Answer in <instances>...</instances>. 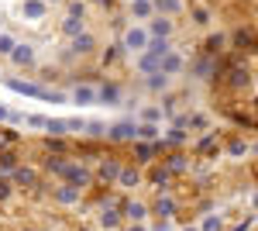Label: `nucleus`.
I'll list each match as a JSON object with an SVG mask.
<instances>
[{
	"mask_svg": "<svg viewBox=\"0 0 258 231\" xmlns=\"http://www.w3.org/2000/svg\"><path fill=\"white\" fill-rule=\"evenodd\" d=\"M62 183H69V187H76V190H86V187H93V173L86 169V166H80V162H66L59 173Z\"/></svg>",
	"mask_w": 258,
	"mask_h": 231,
	"instance_id": "nucleus-1",
	"label": "nucleus"
},
{
	"mask_svg": "<svg viewBox=\"0 0 258 231\" xmlns=\"http://www.w3.org/2000/svg\"><path fill=\"white\" fill-rule=\"evenodd\" d=\"M120 49H124V52H135V56L145 52V49H148V31H145V28H127V31H124V41H120Z\"/></svg>",
	"mask_w": 258,
	"mask_h": 231,
	"instance_id": "nucleus-2",
	"label": "nucleus"
},
{
	"mask_svg": "<svg viewBox=\"0 0 258 231\" xmlns=\"http://www.w3.org/2000/svg\"><path fill=\"white\" fill-rule=\"evenodd\" d=\"M38 169H31V166H14V169H11V183H14V187H24V190H35V187H38Z\"/></svg>",
	"mask_w": 258,
	"mask_h": 231,
	"instance_id": "nucleus-3",
	"label": "nucleus"
},
{
	"mask_svg": "<svg viewBox=\"0 0 258 231\" xmlns=\"http://www.w3.org/2000/svg\"><path fill=\"white\" fill-rule=\"evenodd\" d=\"M103 135H107V142H135V138H138V124H135V121H117V124L107 128Z\"/></svg>",
	"mask_w": 258,
	"mask_h": 231,
	"instance_id": "nucleus-4",
	"label": "nucleus"
},
{
	"mask_svg": "<svg viewBox=\"0 0 258 231\" xmlns=\"http://www.w3.org/2000/svg\"><path fill=\"white\" fill-rule=\"evenodd\" d=\"M182 69H186V59L179 56V52H172V49H169V52H165V56L159 59V73L162 76H179V73H182Z\"/></svg>",
	"mask_w": 258,
	"mask_h": 231,
	"instance_id": "nucleus-5",
	"label": "nucleus"
},
{
	"mask_svg": "<svg viewBox=\"0 0 258 231\" xmlns=\"http://www.w3.org/2000/svg\"><path fill=\"white\" fill-rule=\"evenodd\" d=\"M69 100H73L76 107H93V104H97V86H90V83H80V86H73Z\"/></svg>",
	"mask_w": 258,
	"mask_h": 231,
	"instance_id": "nucleus-6",
	"label": "nucleus"
},
{
	"mask_svg": "<svg viewBox=\"0 0 258 231\" xmlns=\"http://www.w3.org/2000/svg\"><path fill=\"white\" fill-rule=\"evenodd\" d=\"M80 193L83 190L69 187V183H62V187H55V190H52V200H55L59 207H73V204H80Z\"/></svg>",
	"mask_w": 258,
	"mask_h": 231,
	"instance_id": "nucleus-7",
	"label": "nucleus"
},
{
	"mask_svg": "<svg viewBox=\"0 0 258 231\" xmlns=\"http://www.w3.org/2000/svg\"><path fill=\"white\" fill-rule=\"evenodd\" d=\"M114 183L124 187V190H135V187H141V169L138 166H120V173H117Z\"/></svg>",
	"mask_w": 258,
	"mask_h": 231,
	"instance_id": "nucleus-8",
	"label": "nucleus"
},
{
	"mask_svg": "<svg viewBox=\"0 0 258 231\" xmlns=\"http://www.w3.org/2000/svg\"><path fill=\"white\" fill-rule=\"evenodd\" d=\"M120 86L117 83H107V86H97V104H103V107H117L120 104Z\"/></svg>",
	"mask_w": 258,
	"mask_h": 231,
	"instance_id": "nucleus-9",
	"label": "nucleus"
},
{
	"mask_svg": "<svg viewBox=\"0 0 258 231\" xmlns=\"http://www.w3.org/2000/svg\"><path fill=\"white\" fill-rule=\"evenodd\" d=\"M11 62L21 66V69H24V66H35V49H31V45H14V49H11Z\"/></svg>",
	"mask_w": 258,
	"mask_h": 231,
	"instance_id": "nucleus-10",
	"label": "nucleus"
},
{
	"mask_svg": "<svg viewBox=\"0 0 258 231\" xmlns=\"http://www.w3.org/2000/svg\"><path fill=\"white\" fill-rule=\"evenodd\" d=\"M93 49H97V38H93L86 28H83L80 35H73V52H80V56H90Z\"/></svg>",
	"mask_w": 258,
	"mask_h": 231,
	"instance_id": "nucleus-11",
	"label": "nucleus"
},
{
	"mask_svg": "<svg viewBox=\"0 0 258 231\" xmlns=\"http://www.w3.org/2000/svg\"><path fill=\"white\" fill-rule=\"evenodd\" d=\"M148 214H155V217H172V214H176V200H172L169 193H162L159 200L148 207Z\"/></svg>",
	"mask_w": 258,
	"mask_h": 231,
	"instance_id": "nucleus-12",
	"label": "nucleus"
},
{
	"mask_svg": "<svg viewBox=\"0 0 258 231\" xmlns=\"http://www.w3.org/2000/svg\"><path fill=\"white\" fill-rule=\"evenodd\" d=\"M120 173V162L117 159H100V166H97V176L103 179V183H114Z\"/></svg>",
	"mask_w": 258,
	"mask_h": 231,
	"instance_id": "nucleus-13",
	"label": "nucleus"
},
{
	"mask_svg": "<svg viewBox=\"0 0 258 231\" xmlns=\"http://www.w3.org/2000/svg\"><path fill=\"white\" fill-rule=\"evenodd\" d=\"M100 228L103 231H117L120 228V214L114 211V204H103V211H100Z\"/></svg>",
	"mask_w": 258,
	"mask_h": 231,
	"instance_id": "nucleus-14",
	"label": "nucleus"
},
{
	"mask_svg": "<svg viewBox=\"0 0 258 231\" xmlns=\"http://www.w3.org/2000/svg\"><path fill=\"white\" fill-rule=\"evenodd\" d=\"M145 31H148V38H169V35H172V21L169 18H155Z\"/></svg>",
	"mask_w": 258,
	"mask_h": 231,
	"instance_id": "nucleus-15",
	"label": "nucleus"
},
{
	"mask_svg": "<svg viewBox=\"0 0 258 231\" xmlns=\"http://www.w3.org/2000/svg\"><path fill=\"white\" fill-rule=\"evenodd\" d=\"M21 14H24L28 21H41L45 14H48V7H45V0H24Z\"/></svg>",
	"mask_w": 258,
	"mask_h": 231,
	"instance_id": "nucleus-16",
	"label": "nucleus"
},
{
	"mask_svg": "<svg viewBox=\"0 0 258 231\" xmlns=\"http://www.w3.org/2000/svg\"><path fill=\"white\" fill-rule=\"evenodd\" d=\"M152 155H155V142H141V138H135V162H152Z\"/></svg>",
	"mask_w": 258,
	"mask_h": 231,
	"instance_id": "nucleus-17",
	"label": "nucleus"
},
{
	"mask_svg": "<svg viewBox=\"0 0 258 231\" xmlns=\"http://www.w3.org/2000/svg\"><path fill=\"white\" fill-rule=\"evenodd\" d=\"M120 211H124V217H127V221H145V217H148V204L131 200V204H124Z\"/></svg>",
	"mask_w": 258,
	"mask_h": 231,
	"instance_id": "nucleus-18",
	"label": "nucleus"
},
{
	"mask_svg": "<svg viewBox=\"0 0 258 231\" xmlns=\"http://www.w3.org/2000/svg\"><path fill=\"white\" fill-rule=\"evenodd\" d=\"M45 131L52 138H66L69 135V121H66V117H48V121H45Z\"/></svg>",
	"mask_w": 258,
	"mask_h": 231,
	"instance_id": "nucleus-19",
	"label": "nucleus"
},
{
	"mask_svg": "<svg viewBox=\"0 0 258 231\" xmlns=\"http://www.w3.org/2000/svg\"><path fill=\"white\" fill-rule=\"evenodd\" d=\"M138 138H141V142H159L162 128L155 124V121H141V124H138Z\"/></svg>",
	"mask_w": 258,
	"mask_h": 231,
	"instance_id": "nucleus-20",
	"label": "nucleus"
},
{
	"mask_svg": "<svg viewBox=\"0 0 258 231\" xmlns=\"http://www.w3.org/2000/svg\"><path fill=\"white\" fill-rule=\"evenodd\" d=\"M214 73H217V62L214 59H200L197 62V79H210Z\"/></svg>",
	"mask_w": 258,
	"mask_h": 231,
	"instance_id": "nucleus-21",
	"label": "nucleus"
},
{
	"mask_svg": "<svg viewBox=\"0 0 258 231\" xmlns=\"http://www.w3.org/2000/svg\"><path fill=\"white\" fill-rule=\"evenodd\" d=\"M200 231H224V217H220V214H207V217L200 221Z\"/></svg>",
	"mask_w": 258,
	"mask_h": 231,
	"instance_id": "nucleus-22",
	"label": "nucleus"
},
{
	"mask_svg": "<svg viewBox=\"0 0 258 231\" xmlns=\"http://www.w3.org/2000/svg\"><path fill=\"white\" fill-rule=\"evenodd\" d=\"M182 124H189L193 131H207V128H210V117H207V114H189Z\"/></svg>",
	"mask_w": 258,
	"mask_h": 231,
	"instance_id": "nucleus-23",
	"label": "nucleus"
},
{
	"mask_svg": "<svg viewBox=\"0 0 258 231\" xmlns=\"http://www.w3.org/2000/svg\"><path fill=\"white\" fill-rule=\"evenodd\" d=\"M231 86H238V90L251 86V73H248V69H234V73H231Z\"/></svg>",
	"mask_w": 258,
	"mask_h": 231,
	"instance_id": "nucleus-24",
	"label": "nucleus"
},
{
	"mask_svg": "<svg viewBox=\"0 0 258 231\" xmlns=\"http://www.w3.org/2000/svg\"><path fill=\"white\" fill-rule=\"evenodd\" d=\"M131 11H135V18H152V0H131Z\"/></svg>",
	"mask_w": 258,
	"mask_h": 231,
	"instance_id": "nucleus-25",
	"label": "nucleus"
},
{
	"mask_svg": "<svg viewBox=\"0 0 258 231\" xmlns=\"http://www.w3.org/2000/svg\"><path fill=\"white\" fill-rule=\"evenodd\" d=\"M186 131H182V124H172V128H169V135H165V145H182V142H186Z\"/></svg>",
	"mask_w": 258,
	"mask_h": 231,
	"instance_id": "nucleus-26",
	"label": "nucleus"
},
{
	"mask_svg": "<svg viewBox=\"0 0 258 231\" xmlns=\"http://www.w3.org/2000/svg\"><path fill=\"white\" fill-rule=\"evenodd\" d=\"M62 31H66L69 38H73V35H80V31H83V21L76 18V14H69V18L62 21Z\"/></svg>",
	"mask_w": 258,
	"mask_h": 231,
	"instance_id": "nucleus-27",
	"label": "nucleus"
},
{
	"mask_svg": "<svg viewBox=\"0 0 258 231\" xmlns=\"http://www.w3.org/2000/svg\"><path fill=\"white\" fill-rule=\"evenodd\" d=\"M14 166H18V155L11 152V149H4V152H0V173H11Z\"/></svg>",
	"mask_w": 258,
	"mask_h": 231,
	"instance_id": "nucleus-28",
	"label": "nucleus"
},
{
	"mask_svg": "<svg viewBox=\"0 0 258 231\" xmlns=\"http://www.w3.org/2000/svg\"><path fill=\"white\" fill-rule=\"evenodd\" d=\"M165 86H169V76H162V73H152V76H148V90H155V94H162Z\"/></svg>",
	"mask_w": 258,
	"mask_h": 231,
	"instance_id": "nucleus-29",
	"label": "nucleus"
},
{
	"mask_svg": "<svg viewBox=\"0 0 258 231\" xmlns=\"http://www.w3.org/2000/svg\"><path fill=\"white\" fill-rule=\"evenodd\" d=\"M152 7L159 14H172V11H179V0H152Z\"/></svg>",
	"mask_w": 258,
	"mask_h": 231,
	"instance_id": "nucleus-30",
	"label": "nucleus"
},
{
	"mask_svg": "<svg viewBox=\"0 0 258 231\" xmlns=\"http://www.w3.org/2000/svg\"><path fill=\"white\" fill-rule=\"evenodd\" d=\"M165 169H169V173H182V169H186V155H169Z\"/></svg>",
	"mask_w": 258,
	"mask_h": 231,
	"instance_id": "nucleus-31",
	"label": "nucleus"
},
{
	"mask_svg": "<svg viewBox=\"0 0 258 231\" xmlns=\"http://www.w3.org/2000/svg\"><path fill=\"white\" fill-rule=\"evenodd\" d=\"M62 166H66V159H62V155H48V162H45V169H48L52 176H59Z\"/></svg>",
	"mask_w": 258,
	"mask_h": 231,
	"instance_id": "nucleus-32",
	"label": "nucleus"
},
{
	"mask_svg": "<svg viewBox=\"0 0 258 231\" xmlns=\"http://www.w3.org/2000/svg\"><path fill=\"white\" fill-rule=\"evenodd\" d=\"M103 131H107V128H103V124H100V121H86V124H83V135H93V138H103Z\"/></svg>",
	"mask_w": 258,
	"mask_h": 231,
	"instance_id": "nucleus-33",
	"label": "nucleus"
},
{
	"mask_svg": "<svg viewBox=\"0 0 258 231\" xmlns=\"http://www.w3.org/2000/svg\"><path fill=\"white\" fill-rule=\"evenodd\" d=\"M18 41H14V35H7V31H0V56H11V49H14Z\"/></svg>",
	"mask_w": 258,
	"mask_h": 231,
	"instance_id": "nucleus-34",
	"label": "nucleus"
},
{
	"mask_svg": "<svg viewBox=\"0 0 258 231\" xmlns=\"http://www.w3.org/2000/svg\"><path fill=\"white\" fill-rule=\"evenodd\" d=\"M21 121H24L28 128H45V121H48V117H41V114H24Z\"/></svg>",
	"mask_w": 258,
	"mask_h": 231,
	"instance_id": "nucleus-35",
	"label": "nucleus"
},
{
	"mask_svg": "<svg viewBox=\"0 0 258 231\" xmlns=\"http://www.w3.org/2000/svg\"><path fill=\"white\" fill-rule=\"evenodd\" d=\"M141 121H155V124H159L162 121V107H145V111H141Z\"/></svg>",
	"mask_w": 258,
	"mask_h": 231,
	"instance_id": "nucleus-36",
	"label": "nucleus"
},
{
	"mask_svg": "<svg viewBox=\"0 0 258 231\" xmlns=\"http://www.w3.org/2000/svg\"><path fill=\"white\" fill-rule=\"evenodd\" d=\"M214 149H217V135H207V138L197 145V152H214Z\"/></svg>",
	"mask_w": 258,
	"mask_h": 231,
	"instance_id": "nucleus-37",
	"label": "nucleus"
},
{
	"mask_svg": "<svg viewBox=\"0 0 258 231\" xmlns=\"http://www.w3.org/2000/svg\"><path fill=\"white\" fill-rule=\"evenodd\" d=\"M152 179H155L162 190H165V183H169V169H165V166H162V169H155V173H152Z\"/></svg>",
	"mask_w": 258,
	"mask_h": 231,
	"instance_id": "nucleus-38",
	"label": "nucleus"
},
{
	"mask_svg": "<svg viewBox=\"0 0 258 231\" xmlns=\"http://www.w3.org/2000/svg\"><path fill=\"white\" fill-rule=\"evenodd\" d=\"M11 193H14V183L11 179H0V200H11Z\"/></svg>",
	"mask_w": 258,
	"mask_h": 231,
	"instance_id": "nucleus-39",
	"label": "nucleus"
},
{
	"mask_svg": "<svg viewBox=\"0 0 258 231\" xmlns=\"http://www.w3.org/2000/svg\"><path fill=\"white\" fill-rule=\"evenodd\" d=\"M227 152H231V155H244V152H248V145L238 138V142H231V145H227Z\"/></svg>",
	"mask_w": 258,
	"mask_h": 231,
	"instance_id": "nucleus-40",
	"label": "nucleus"
},
{
	"mask_svg": "<svg viewBox=\"0 0 258 231\" xmlns=\"http://www.w3.org/2000/svg\"><path fill=\"white\" fill-rule=\"evenodd\" d=\"M62 149H66V145H62V138H52V135H48V152H55V155H59Z\"/></svg>",
	"mask_w": 258,
	"mask_h": 231,
	"instance_id": "nucleus-41",
	"label": "nucleus"
},
{
	"mask_svg": "<svg viewBox=\"0 0 258 231\" xmlns=\"http://www.w3.org/2000/svg\"><path fill=\"white\" fill-rule=\"evenodd\" d=\"M251 224H255V217H248L244 224H238V228H231V231H248V228H251Z\"/></svg>",
	"mask_w": 258,
	"mask_h": 231,
	"instance_id": "nucleus-42",
	"label": "nucleus"
},
{
	"mask_svg": "<svg viewBox=\"0 0 258 231\" xmlns=\"http://www.w3.org/2000/svg\"><path fill=\"white\" fill-rule=\"evenodd\" d=\"M127 231H148V228H145L141 221H131V228H127Z\"/></svg>",
	"mask_w": 258,
	"mask_h": 231,
	"instance_id": "nucleus-43",
	"label": "nucleus"
},
{
	"mask_svg": "<svg viewBox=\"0 0 258 231\" xmlns=\"http://www.w3.org/2000/svg\"><path fill=\"white\" fill-rule=\"evenodd\" d=\"M0 121H7V107H0Z\"/></svg>",
	"mask_w": 258,
	"mask_h": 231,
	"instance_id": "nucleus-44",
	"label": "nucleus"
},
{
	"mask_svg": "<svg viewBox=\"0 0 258 231\" xmlns=\"http://www.w3.org/2000/svg\"><path fill=\"white\" fill-rule=\"evenodd\" d=\"M182 231H200V228H182Z\"/></svg>",
	"mask_w": 258,
	"mask_h": 231,
	"instance_id": "nucleus-45",
	"label": "nucleus"
},
{
	"mask_svg": "<svg viewBox=\"0 0 258 231\" xmlns=\"http://www.w3.org/2000/svg\"><path fill=\"white\" fill-rule=\"evenodd\" d=\"M24 231H35V228H24Z\"/></svg>",
	"mask_w": 258,
	"mask_h": 231,
	"instance_id": "nucleus-46",
	"label": "nucleus"
}]
</instances>
